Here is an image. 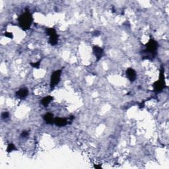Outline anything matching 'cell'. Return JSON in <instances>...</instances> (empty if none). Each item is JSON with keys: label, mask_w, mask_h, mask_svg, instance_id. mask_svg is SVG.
<instances>
[{"label": "cell", "mask_w": 169, "mask_h": 169, "mask_svg": "<svg viewBox=\"0 0 169 169\" xmlns=\"http://www.w3.org/2000/svg\"><path fill=\"white\" fill-rule=\"evenodd\" d=\"M15 150H17V147L15 146L14 144L13 143H9L8 146H7L6 151L8 153H11L12 151H15Z\"/></svg>", "instance_id": "7c38bea8"}, {"label": "cell", "mask_w": 169, "mask_h": 169, "mask_svg": "<svg viewBox=\"0 0 169 169\" xmlns=\"http://www.w3.org/2000/svg\"><path fill=\"white\" fill-rule=\"evenodd\" d=\"M29 135V132L28 131H23L21 134V137L22 138H26Z\"/></svg>", "instance_id": "5bb4252c"}, {"label": "cell", "mask_w": 169, "mask_h": 169, "mask_svg": "<svg viewBox=\"0 0 169 169\" xmlns=\"http://www.w3.org/2000/svg\"><path fill=\"white\" fill-rule=\"evenodd\" d=\"M4 35L6 37H7V38H13V34H12L11 33H9V32H6V33H5Z\"/></svg>", "instance_id": "2e32d148"}, {"label": "cell", "mask_w": 169, "mask_h": 169, "mask_svg": "<svg viewBox=\"0 0 169 169\" xmlns=\"http://www.w3.org/2000/svg\"><path fill=\"white\" fill-rule=\"evenodd\" d=\"M159 44L155 40L150 38L147 43L145 44V49L143 50L142 53V59H147L153 60L157 54Z\"/></svg>", "instance_id": "6da1fadb"}, {"label": "cell", "mask_w": 169, "mask_h": 169, "mask_svg": "<svg viewBox=\"0 0 169 169\" xmlns=\"http://www.w3.org/2000/svg\"><path fill=\"white\" fill-rule=\"evenodd\" d=\"M53 99L54 97H52V96H45V97H44L41 100V104L44 106V107H47V106L50 104V103L53 101Z\"/></svg>", "instance_id": "8fae6325"}, {"label": "cell", "mask_w": 169, "mask_h": 169, "mask_svg": "<svg viewBox=\"0 0 169 169\" xmlns=\"http://www.w3.org/2000/svg\"><path fill=\"white\" fill-rule=\"evenodd\" d=\"M9 116V112H4L1 114V118L2 119H4V120L8 118Z\"/></svg>", "instance_id": "9a60e30c"}, {"label": "cell", "mask_w": 169, "mask_h": 169, "mask_svg": "<svg viewBox=\"0 0 169 169\" xmlns=\"http://www.w3.org/2000/svg\"><path fill=\"white\" fill-rule=\"evenodd\" d=\"M33 21V15L28 9H26V11L18 17L19 25L23 31H27L31 28Z\"/></svg>", "instance_id": "7a4b0ae2"}, {"label": "cell", "mask_w": 169, "mask_h": 169, "mask_svg": "<svg viewBox=\"0 0 169 169\" xmlns=\"http://www.w3.org/2000/svg\"><path fill=\"white\" fill-rule=\"evenodd\" d=\"M93 52L94 55L96 56V61H98L100 60L104 54L103 48H102L101 47H99L98 46H94L93 47Z\"/></svg>", "instance_id": "8992f818"}, {"label": "cell", "mask_w": 169, "mask_h": 169, "mask_svg": "<svg viewBox=\"0 0 169 169\" xmlns=\"http://www.w3.org/2000/svg\"><path fill=\"white\" fill-rule=\"evenodd\" d=\"M44 120L46 122L47 124H53L54 122V114L52 113L48 112L46 114H44L43 116Z\"/></svg>", "instance_id": "30bf717a"}, {"label": "cell", "mask_w": 169, "mask_h": 169, "mask_svg": "<svg viewBox=\"0 0 169 169\" xmlns=\"http://www.w3.org/2000/svg\"><path fill=\"white\" fill-rule=\"evenodd\" d=\"M68 119L64 118H59L57 117L54 118V124H56L57 126L59 127H63L66 126L68 124Z\"/></svg>", "instance_id": "9c48e42d"}, {"label": "cell", "mask_w": 169, "mask_h": 169, "mask_svg": "<svg viewBox=\"0 0 169 169\" xmlns=\"http://www.w3.org/2000/svg\"><path fill=\"white\" fill-rule=\"evenodd\" d=\"M153 87L154 89V92H155L156 93H161L163 91V89L166 87L165 79V68L163 67H161L159 79L153 84Z\"/></svg>", "instance_id": "3957f363"}, {"label": "cell", "mask_w": 169, "mask_h": 169, "mask_svg": "<svg viewBox=\"0 0 169 169\" xmlns=\"http://www.w3.org/2000/svg\"><path fill=\"white\" fill-rule=\"evenodd\" d=\"M41 60L35 62V63H31V66L34 68L38 69L40 68V66H41Z\"/></svg>", "instance_id": "4fadbf2b"}, {"label": "cell", "mask_w": 169, "mask_h": 169, "mask_svg": "<svg viewBox=\"0 0 169 169\" xmlns=\"http://www.w3.org/2000/svg\"><path fill=\"white\" fill-rule=\"evenodd\" d=\"M100 34H101V32L100 31H94L93 36H98L100 35Z\"/></svg>", "instance_id": "e0dca14e"}, {"label": "cell", "mask_w": 169, "mask_h": 169, "mask_svg": "<svg viewBox=\"0 0 169 169\" xmlns=\"http://www.w3.org/2000/svg\"><path fill=\"white\" fill-rule=\"evenodd\" d=\"M61 72L62 69H58V70L52 72L50 78V89L52 91L60 81Z\"/></svg>", "instance_id": "277c9868"}, {"label": "cell", "mask_w": 169, "mask_h": 169, "mask_svg": "<svg viewBox=\"0 0 169 169\" xmlns=\"http://www.w3.org/2000/svg\"><path fill=\"white\" fill-rule=\"evenodd\" d=\"M29 94V90L27 88H21L19 91H17L15 93V95L17 97L23 99L27 97Z\"/></svg>", "instance_id": "ba28073f"}, {"label": "cell", "mask_w": 169, "mask_h": 169, "mask_svg": "<svg viewBox=\"0 0 169 169\" xmlns=\"http://www.w3.org/2000/svg\"><path fill=\"white\" fill-rule=\"evenodd\" d=\"M46 34L49 36V43L52 46H55L58 43V35L54 28H48L46 30Z\"/></svg>", "instance_id": "5b68a950"}, {"label": "cell", "mask_w": 169, "mask_h": 169, "mask_svg": "<svg viewBox=\"0 0 169 169\" xmlns=\"http://www.w3.org/2000/svg\"><path fill=\"white\" fill-rule=\"evenodd\" d=\"M126 76L130 82H134L137 78V74L133 68H129L126 70Z\"/></svg>", "instance_id": "52a82bcc"}]
</instances>
